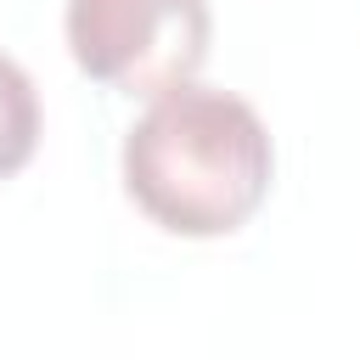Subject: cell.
I'll use <instances>...</instances> for the list:
<instances>
[{
	"instance_id": "3957f363",
	"label": "cell",
	"mask_w": 360,
	"mask_h": 360,
	"mask_svg": "<svg viewBox=\"0 0 360 360\" xmlns=\"http://www.w3.org/2000/svg\"><path fill=\"white\" fill-rule=\"evenodd\" d=\"M34 141H39V96H34V79L17 56L0 51V180L17 174L28 158H34Z\"/></svg>"
},
{
	"instance_id": "7a4b0ae2",
	"label": "cell",
	"mask_w": 360,
	"mask_h": 360,
	"mask_svg": "<svg viewBox=\"0 0 360 360\" xmlns=\"http://www.w3.org/2000/svg\"><path fill=\"white\" fill-rule=\"evenodd\" d=\"M62 22L73 62L124 96L186 84L214 39L208 0H68Z\"/></svg>"
},
{
	"instance_id": "6da1fadb",
	"label": "cell",
	"mask_w": 360,
	"mask_h": 360,
	"mask_svg": "<svg viewBox=\"0 0 360 360\" xmlns=\"http://www.w3.org/2000/svg\"><path fill=\"white\" fill-rule=\"evenodd\" d=\"M276 146L264 118L214 84H174L124 135V186L174 236H225L270 191Z\"/></svg>"
}]
</instances>
